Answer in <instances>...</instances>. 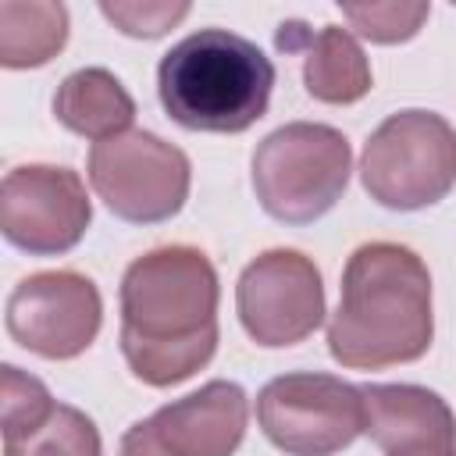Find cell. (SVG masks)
<instances>
[{"instance_id": "1", "label": "cell", "mask_w": 456, "mask_h": 456, "mask_svg": "<svg viewBox=\"0 0 456 456\" xmlns=\"http://www.w3.org/2000/svg\"><path fill=\"white\" fill-rule=\"evenodd\" d=\"M217 271L192 246H160L121 278V353L153 388L196 374L217 349Z\"/></svg>"}, {"instance_id": "2", "label": "cell", "mask_w": 456, "mask_h": 456, "mask_svg": "<svg viewBox=\"0 0 456 456\" xmlns=\"http://www.w3.org/2000/svg\"><path fill=\"white\" fill-rule=\"evenodd\" d=\"M431 274L399 242L360 246L342 271V299L328 324V349L342 367L378 370L420 360L431 346Z\"/></svg>"}, {"instance_id": "3", "label": "cell", "mask_w": 456, "mask_h": 456, "mask_svg": "<svg viewBox=\"0 0 456 456\" xmlns=\"http://www.w3.org/2000/svg\"><path fill=\"white\" fill-rule=\"evenodd\" d=\"M271 89V57L228 28L185 36L157 68L160 103L189 132H246L264 118Z\"/></svg>"}, {"instance_id": "4", "label": "cell", "mask_w": 456, "mask_h": 456, "mask_svg": "<svg viewBox=\"0 0 456 456\" xmlns=\"http://www.w3.org/2000/svg\"><path fill=\"white\" fill-rule=\"evenodd\" d=\"M349 171L353 150L338 128L289 121L256 146L253 192L274 221L310 224L342 200Z\"/></svg>"}, {"instance_id": "5", "label": "cell", "mask_w": 456, "mask_h": 456, "mask_svg": "<svg viewBox=\"0 0 456 456\" xmlns=\"http://www.w3.org/2000/svg\"><path fill=\"white\" fill-rule=\"evenodd\" d=\"M360 178L388 210H424L456 185V128L435 110L388 114L367 139Z\"/></svg>"}, {"instance_id": "6", "label": "cell", "mask_w": 456, "mask_h": 456, "mask_svg": "<svg viewBox=\"0 0 456 456\" xmlns=\"http://www.w3.org/2000/svg\"><path fill=\"white\" fill-rule=\"evenodd\" d=\"M256 424L285 456H335L363 435V388L317 370L281 374L260 388Z\"/></svg>"}, {"instance_id": "7", "label": "cell", "mask_w": 456, "mask_h": 456, "mask_svg": "<svg viewBox=\"0 0 456 456\" xmlns=\"http://www.w3.org/2000/svg\"><path fill=\"white\" fill-rule=\"evenodd\" d=\"M89 182L110 214L132 224H160L189 200V157L153 132L128 128L89 150Z\"/></svg>"}, {"instance_id": "8", "label": "cell", "mask_w": 456, "mask_h": 456, "mask_svg": "<svg viewBox=\"0 0 456 456\" xmlns=\"http://www.w3.org/2000/svg\"><path fill=\"white\" fill-rule=\"evenodd\" d=\"M93 221L82 178L57 164H21L0 185V232L32 256H57L78 246Z\"/></svg>"}, {"instance_id": "9", "label": "cell", "mask_w": 456, "mask_h": 456, "mask_svg": "<svg viewBox=\"0 0 456 456\" xmlns=\"http://www.w3.org/2000/svg\"><path fill=\"white\" fill-rule=\"evenodd\" d=\"M235 306L256 346H296L324 321L321 271L299 249H267L239 274Z\"/></svg>"}, {"instance_id": "10", "label": "cell", "mask_w": 456, "mask_h": 456, "mask_svg": "<svg viewBox=\"0 0 456 456\" xmlns=\"http://www.w3.org/2000/svg\"><path fill=\"white\" fill-rule=\"evenodd\" d=\"M103 303L96 285L75 271H39L14 285L4 306L7 335L43 356L71 360L86 353L100 331Z\"/></svg>"}, {"instance_id": "11", "label": "cell", "mask_w": 456, "mask_h": 456, "mask_svg": "<svg viewBox=\"0 0 456 456\" xmlns=\"http://www.w3.org/2000/svg\"><path fill=\"white\" fill-rule=\"evenodd\" d=\"M370 435L385 456H456V417L449 403L420 385H363Z\"/></svg>"}, {"instance_id": "12", "label": "cell", "mask_w": 456, "mask_h": 456, "mask_svg": "<svg viewBox=\"0 0 456 456\" xmlns=\"http://www.w3.org/2000/svg\"><path fill=\"white\" fill-rule=\"evenodd\" d=\"M249 399L235 381H207L200 392L160 406L150 424L171 456H232L246 435Z\"/></svg>"}, {"instance_id": "13", "label": "cell", "mask_w": 456, "mask_h": 456, "mask_svg": "<svg viewBox=\"0 0 456 456\" xmlns=\"http://www.w3.org/2000/svg\"><path fill=\"white\" fill-rule=\"evenodd\" d=\"M274 43L285 53H303V82L310 96L324 103H356L360 96H367L370 64L346 28H310L303 21H281Z\"/></svg>"}, {"instance_id": "14", "label": "cell", "mask_w": 456, "mask_h": 456, "mask_svg": "<svg viewBox=\"0 0 456 456\" xmlns=\"http://www.w3.org/2000/svg\"><path fill=\"white\" fill-rule=\"evenodd\" d=\"M53 114L75 135L103 142L128 132L135 118V100L107 68H78L57 86Z\"/></svg>"}, {"instance_id": "15", "label": "cell", "mask_w": 456, "mask_h": 456, "mask_svg": "<svg viewBox=\"0 0 456 456\" xmlns=\"http://www.w3.org/2000/svg\"><path fill=\"white\" fill-rule=\"evenodd\" d=\"M68 39L64 4H0V64L4 68H39Z\"/></svg>"}, {"instance_id": "16", "label": "cell", "mask_w": 456, "mask_h": 456, "mask_svg": "<svg viewBox=\"0 0 456 456\" xmlns=\"http://www.w3.org/2000/svg\"><path fill=\"white\" fill-rule=\"evenodd\" d=\"M4 456H100V431L82 410L53 403L36 424L4 431Z\"/></svg>"}, {"instance_id": "17", "label": "cell", "mask_w": 456, "mask_h": 456, "mask_svg": "<svg viewBox=\"0 0 456 456\" xmlns=\"http://www.w3.org/2000/svg\"><path fill=\"white\" fill-rule=\"evenodd\" d=\"M342 14L370 43H403L420 32L431 7L428 4H367V7H342Z\"/></svg>"}, {"instance_id": "18", "label": "cell", "mask_w": 456, "mask_h": 456, "mask_svg": "<svg viewBox=\"0 0 456 456\" xmlns=\"http://www.w3.org/2000/svg\"><path fill=\"white\" fill-rule=\"evenodd\" d=\"M100 11L125 36L157 39L189 14V4H121V0H114V4H100Z\"/></svg>"}, {"instance_id": "19", "label": "cell", "mask_w": 456, "mask_h": 456, "mask_svg": "<svg viewBox=\"0 0 456 456\" xmlns=\"http://www.w3.org/2000/svg\"><path fill=\"white\" fill-rule=\"evenodd\" d=\"M121 456H171V452L160 445V438H157V431H153V424L146 417V420L132 424L121 435Z\"/></svg>"}]
</instances>
